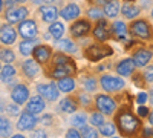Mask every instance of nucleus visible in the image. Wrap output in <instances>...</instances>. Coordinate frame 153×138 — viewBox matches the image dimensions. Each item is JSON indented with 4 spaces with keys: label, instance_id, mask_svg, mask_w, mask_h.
Masks as SVG:
<instances>
[{
    "label": "nucleus",
    "instance_id": "24",
    "mask_svg": "<svg viewBox=\"0 0 153 138\" xmlns=\"http://www.w3.org/2000/svg\"><path fill=\"white\" fill-rule=\"evenodd\" d=\"M81 12L83 11H81V6L80 5L71 2V3H68L66 6H63L60 9V17L63 20H66V22H74V20L78 19V17H81Z\"/></svg>",
    "mask_w": 153,
    "mask_h": 138
},
{
    "label": "nucleus",
    "instance_id": "21",
    "mask_svg": "<svg viewBox=\"0 0 153 138\" xmlns=\"http://www.w3.org/2000/svg\"><path fill=\"white\" fill-rule=\"evenodd\" d=\"M25 109L34 115H40L46 109V100H43V97H40L38 94L34 97H29V100L25 103Z\"/></svg>",
    "mask_w": 153,
    "mask_h": 138
},
{
    "label": "nucleus",
    "instance_id": "17",
    "mask_svg": "<svg viewBox=\"0 0 153 138\" xmlns=\"http://www.w3.org/2000/svg\"><path fill=\"white\" fill-rule=\"evenodd\" d=\"M17 32L22 39H32V37H37V34H38L37 22L32 20V19H25L23 22L19 23Z\"/></svg>",
    "mask_w": 153,
    "mask_h": 138
},
{
    "label": "nucleus",
    "instance_id": "15",
    "mask_svg": "<svg viewBox=\"0 0 153 138\" xmlns=\"http://www.w3.org/2000/svg\"><path fill=\"white\" fill-rule=\"evenodd\" d=\"M22 74L28 80H35L42 74V65L35 58H26L22 63Z\"/></svg>",
    "mask_w": 153,
    "mask_h": 138
},
{
    "label": "nucleus",
    "instance_id": "42",
    "mask_svg": "<svg viewBox=\"0 0 153 138\" xmlns=\"http://www.w3.org/2000/svg\"><path fill=\"white\" fill-rule=\"evenodd\" d=\"M38 123H42L43 126H52L54 124V115L52 114H43L42 118H38Z\"/></svg>",
    "mask_w": 153,
    "mask_h": 138
},
{
    "label": "nucleus",
    "instance_id": "37",
    "mask_svg": "<svg viewBox=\"0 0 153 138\" xmlns=\"http://www.w3.org/2000/svg\"><path fill=\"white\" fill-rule=\"evenodd\" d=\"M0 60H2V63H14V61H16L14 51H12L11 48L3 46L2 49H0Z\"/></svg>",
    "mask_w": 153,
    "mask_h": 138
},
{
    "label": "nucleus",
    "instance_id": "23",
    "mask_svg": "<svg viewBox=\"0 0 153 138\" xmlns=\"http://www.w3.org/2000/svg\"><path fill=\"white\" fill-rule=\"evenodd\" d=\"M110 34L115 40H124L129 35V25L124 20L113 19V22L110 23Z\"/></svg>",
    "mask_w": 153,
    "mask_h": 138
},
{
    "label": "nucleus",
    "instance_id": "9",
    "mask_svg": "<svg viewBox=\"0 0 153 138\" xmlns=\"http://www.w3.org/2000/svg\"><path fill=\"white\" fill-rule=\"evenodd\" d=\"M37 94L43 97V100H46V103H55L60 98V89L55 84V80L51 83H40L37 86Z\"/></svg>",
    "mask_w": 153,
    "mask_h": 138
},
{
    "label": "nucleus",
    "instance_id": "26",
    "mask_svg": "<svg viewBox=\"0 0 153 138\" xmlns=\"http://www.w3.org/2000/svg\"><path fill=\"white\" fill-rule=\"evenodd\" d=\"M103 11L106 19H118V16H121V0H107L103 6Z\"/></svg>",
    "mask_w": 153,
    "mask_h": 138
},
{
    "label": "nucleus",
    "instance_id": "27",
    "mask_svg": "<svg viewBox=\"0 0 153 138\" xmlns=\"http://www.w3.org/2000/svg\"><path fill=\"white\" fill-rule=\"evenodd\" d=\"M55 84H57V87L60 89L61 94H72L76 89V80H75V77H72V75H68V77L55 80Z\"/></svg>",
    "mask_w": 153,
    "mask_h": 138
},
{
    "label": "nucleus",
    "instance_id": "49",
    "mask_svg": "<svg viewBox=\"0 0 153 138\" xmlns=\"http://www.w3.org/2000/svg\"><path fill=\"white\" fill-rule=\"evenodd\" d=\"M147 121H149V124H150V126H153V107L149 110V114H147Z\"/></svg>",
    "mask_w": 153,
    "mask_h": 138
},
{
    "label": "nucleus",
    "instance_id": "8",
    "mask_svg": "<svg viewBox=\"0 0 153 138\" xmlns=\"http://www.w3.org/2000/svg\"><path fill=\"white\" fill-rule=\"evenodd\" d=\"M92 37L95 42H103V43H107L110 39H112V34H110V23L107 22L106 17L100 19L95 22V25L92 26Z\"/></svg>",
    "mask_w": 153,
    "mask_h": 138
},
{
    "label": "nucleus",
    "instance_id": "2",
    "mask_svg": "<svg viewBox=\"0 0 153 138\" xmlns=\"http://www.w3.org/2000/svg\"><path fill=\"white\" fill-rule=\"evenodd\" d=\"M45 68H46V75L52 80H58L63 77H68V75H72V77L78 75V66H76L72 55L61 51L54 52L51 61Z\"/></svg>",
    "mask_w": 153,
    "mask_h": 138
},
{
    "label": "nucleus",
    "instance_id": "58",
    "mask_svg": "<svg viewBox=\"0 0 153 138\" xmlns=\"http://www.w3.org/2000/svg\"><path fill=\"white\" fill-rule=\"evenodd\" d=\"M25 2H28V0H19V3H25Z\"/></svg>",
    "mask_w": 153,
    "mask_h": 138
},
{
    "label": "nucleus",
    "instance_id": "53",
    "mask_svg": "<svg viewBox=\"0 0 153 138\" xmlns=\"http://www.w3.org/2000/svg\"><path fill=\"white\" fill-rule=\"evenodd\" d=\"M150 2H152V0H143V6H141V8H143V9H144V8H149V6H150Z\"/></svg>",
    "mask_w": 153,
    "mask_h": 138
},
{
    "label": "nucleus",
    "instance_id": "31",
    "mask_svg": "<svg viewBox=\"0 0 153 138\" xmlns=\"http://www.w3.org/2000/svg\"><path fill=\"white\" fill-rule=\"evenodd\" d=\"M76 97H78V101H80V107L84 109V110H89L92 112L95 110V103H94V98H92V94H89L86 91H80L76 92Z\"/></svg>",
    "mask_w": 153,
    "mask_h": 138
},
{
    "label": "nucleus",
    "instance_id": "14",
    "mask_svg": "<svg viewBox=\"0 0 153 138\" xmlns=\"http://www.w3.org/2000/svg\"><path fill=\"white\" fill-rule=\"evenodd\" d=\"M132 60L135 61V65L138 69H143L144 66H147L152 58H153V49H149V48H136L133 49L132 52Z\"/></svg>",
    "mask_w": 153,
    "mask_h": 138
},
{
    "label": "nucleus",
    "instance_id": "57",
    "mask_svg": "<svg viewBox=\"0 0 153 138\" xmlns=\"http://www.w3.org/2000/svg\"><path fill=\"white\" fill-rule=\"evenodd\" d=\"M150 17H152V20H153V5H152V9H150Z\"/></svg>",
    "mask_w": 153,
    "mask_h": 138
},
{
    "label": "nucleus",
    "instance_id": "30",
    "mask_svg": "<svg viewBox=\"0 0 153 138\" xmlns=\"http://www.w3.org/2000/svg\"><path fill=\"white\" fill-rule=\"evenodd\" d=\"M40 43V39H37V37H32V39H23V42H20L19 45V51L22 55L25 57H29L32 55V51L35 49V46Z\"/></svg>",
    "mask_w": 153,
    "mask_h": 138
},
{
    "label": "nucleus",
    "instance_id": "22",
    "mask_svg": "<svg viewBox=\"0 0 153 138\" xmlns=\"http://www.w3.org/2000/svg\"><path fill=\"white\" fill-rule=\"evenodd\" d=\"M17 29H14L11 23H3L0 26V42H2L5 46H11L14 45L17 40Z\"/></svg>",
    "mask_w": 153,
    "mask_h": 138
},
{
    "label": "nucleus",
    "instance_id": "16",
    "mask_svg": "<svg viewBox=\"0 0 153 138\" xmlns=\"http://www.w3.org/2000/svg\"><path fill=\"white\" fill-rule=\"evenodd\" d=\"M11 100L17 104H25L29 100L31 97V92H29V87L25 84V83H17L11 87Z\"/></svg>",
    "mask_w": 153,
    "mask_h": 138
},
{
    "label": "nucleus",
    "instance_id": "25",
    "mask_svg": "<svg viewBox=\"0 0 153 138\" xmlns=\"http://www.w3.org/2000/svg\"><path fill=\"white\" fill-rule=\"evenodd\" d=\"M55 48L58 49V51H61V52H66V54H69V55H76V54H80V48H78V45H76L75 42H74V39L71 37V39H58V40H55Z\"/></svg>",
    "mask_w": 153,
    "mask_h": 138
},
{
    "label": "nucleus",
    "instance_id": "29",
    "mask_svg": "<svg viewBox=\"0 0 153 138\" xmlns=\"http://www.w3.org/2000/svg\"><path fill=\"white\" fill-rule=\"evenodd\" d=\"M16 77H17L16 68L11 63H5V66H2V69H0V81L5 84H11L16 80Z\"/></svg>",
    "mask_w": 153,
    "mask_h": 138
},
{
    "label": "nucleus",
    "instance_id": "40",
    "mask_svg": "<svg viewBox=\"0 0 153 138\" xmlns=\"http://www.w3.org/2000/svg\"><path fill=\"white\" fill-rule=\"evenodd\" d=\"M5 112H6L8 117H19V115L22 114V112H20V104H17V103H14V101L8 103Z\"/></svg>",
    "mask_w": 153,
    "mask_h": 138
},
{
    "label": "nucleus",
    "instance_id": "4",
    "mask_svg": "<svg viewBox=\"0 0 153 138\" xmlns=\"http://www.w3.org/2000/svg\"><path fill=\"white\" fill-rule=\"evenodd\" d=\"M112 54H113V49L107 43H103V42H94L83 49V55L86 57V60L91 61V63L101 61V60L110 57Z\"/></svg>",
    "mask_w": 153,
    "mask_h": 138
},
{
    "label": "nucleus",
    "instance_id": "52",
    "mask_svg": "<svg viewBox=\"0 0 153 138\" xmlns=\"http://www.w3.org/2000/svg\"><path fill=\"white\" fill-rule=\"evenodd\" d=\"M6 104H8V103H5L3 100H0V114H2V112H5V109H6Z\"/></svg>",
    "mask_w": 153,
    "mask_h": 138
},
{
    "label": "nucleus",
    "instance_id": "6",
    "mask_svg": "<svg viewBox=\"0 0 153 138\" xmlns=\"http://www.w3.org/2000/svg\"><path fill=\"white\" fill-rule=\"evenodd\" d=\"M94 103H95V110H100L101 114H104L106 117H113L115 110H117V100L112 97V94L103 92V94H97L94 97Z\"/></svg>",
    "mask_w": 153,
    "mask_h": 138
},
{
    "label": "nucleus",
    "instance_id": "55",
    "mask_svg": "<svg viewBox=\"0 0 153 138\" xmlns=\"http://www.w3.org/2000/svg\"><path fill=\"white\" fill-rule=\"evenodd\" d=\"M3 6H5V3H3V0H0V12L3 11Z\"/></svg>",
    "mask_w": 153,
    "mask_h": 138
},
{
    "label": "nucleus",
    "instance_id": "5",
    "mask_svg": "<svg viewBox=\"0 0 153 138\" xmlns=\"http://www.w3.org/2000/svg\"><path fill=\"white\" fill-rule=\"evenodd\" d=\"M100 81V89H103V92L107 94H120L124 91L126 81L124 77L121 75H113V74H101L98 77Z\"/></svg>",
    "mask_w": 153,
    "mask_h": 138
},
{
    "label": "nucleus",
    "instance_id": "59",
    "mask_svg": "<svg viewBox=\"0 0 153 138\" xmlns=\"http://www.w3.org/2000/svg\"><path fill=\"white\" fill-rule=\"evenodd\" d=\"M0 69H2V60H0Z\"/></svg>",
    "mask_w": 153,
    "mask_h": 138
},
{
    "label": "nucleus",
    "instance_id": "47",
    "mask_svg": "<svg viewBox=\"0 0 153 138\" xmlns=\"http://www.w3.org/2000/svg\"><path fill=\"white\" fill-rule=\"evenodd\" d=\"M3 3H5L6 8H12V6L19 5V0H3Z\"/></svg>",
    "mask_w": 153,
    "mask_h": 138
},
{
    "label": "nucleus",
    "instance_id": "19",
    "mask_svg": "<svg viewBox=\"0 0 153 138\" xmlns=\"http://www.w3.org/2000/svg\"><path fill=\"white\" fill-rule=\"evenodd\" d=\"M143 8L138 6L136 3H133L132 0H126L124 3H121V16L124 20H135L138 17H141Z\"/></svg>",
    "mask_w": 153,
    "mask_h": 138
},
{
    "label": "nucleus",
    "instance_id": "12",
    "mask_svg": "<svg viewBox=\"0 0 153 138\" xmlns=\"http://www.w3.org/2000/svg\"><path fill=\"white\" fill-rule=\"evenodd\" d=\"M37 123H38L37 115L31 114V112H28L26 109H25L22 114L19 115V120H17L16 128H17V131H20V132H31L32 129H35Z\"/></svg>",
    "mask_w": 153,
    "mask_h": 138
},
{
    "label": "nucleus",
    "instance_id": "36",
    "mask_svg": "<svg viewBox=\"0 0 153 138\" xmlns=\"http://www.w3.org/2000/svg\"><path fill=\"white\" fill-rule=\"evenodd\" d=\"M86 17L91 19L92 22H97V20L104 17V11L101 6H89L87 11H86Z\"/></svg>",
    "mask_w": 153,
    "mask_h": 138
},
{
    "label": "nucleus",
    "instance_id": "7",
    "mask_svg": "<svg viewBox=\"0 0 153 138\" xmlns=\"http://www.w3.org/2000/svg\"><path fill=\"white\" fill-rule=\"evenodd\" d=\"M92 20L87 19V17H78L76 20L71 22V26H69V34L74 40H80L84 39L89 34L92 32Z\"/></svg>",
    "mask_w": 153,
    "mask_h": 138
},
{
    "label": "nucleus",
    "instance_id": "20",
    "mask_svg": "<svg viewBox=\"0 0 153 138\" xmlns=\"http://www.w3.org/2000/svg\"><path fill=\"white\" fill-rule=\"evenodd\" d=\"M38 14H40V19L45 23H52L60 17V9L55 5L45 3L42 6H38Z\"/></svg>",
    "mask_w": 153,
    "mask_h": 138
},
{
    "label": "nucleus",
    "instance_id": "34",
    "mask_svg": "<svg viewBox=\"0 0 153 138\" xmlns=\"http://www.w3.org/2000/svg\"><path fill=\"white\" fill-rule=\"evenodd\" d=\"M106 115L104 114H101V112L100 110H92V114L91 115H89V124H91V126H94V128H100L101 126V124H103L104 121H106Z\"/></svg>",
    "mask_w": 153,
    "mask_h": 138
},
{
    "label": "nucleus",
    "instance_id": "32",
    "mask_svg": "<svg viewBox=\"0 0 153 138\" xmlns=\"http://www.w3.org/2000/svg\"><path fill=\"white\" fill-rule=\"evenodd\" d=\"M87 121H89V117H87L86 112H78V110H76L75 114H72V118H71L69 123H71V126H72V128L80 129V128L86 126Z\"/></svg>",
    "mask_w": 153,
    "mask_h": 138
},
{
    "label": "nucleus",
    "instance_id": "38",
    "mask_svg": "<svg viewBox=\"0 0 153 138\" xmlns=\"http://www.w3.org/2000/svg\"><path fill=\"white\" fill-rule=\"evenodd\" d=\"M11 132H12V124L9 118L5 115H0V135L6 137V135H11Z\"/></svg>",
    "mask_w": 153,
    "mask_h": 138
},
{
    "label": "nucleus",
    "instance_id": "54",
    "mask_svg": "<svg viewBox=\"0 0 153 138\" xmlns=\"http://www.w3.org/2000/svg\"><path fill=\"white\" fill-rule=\"evenodd\" d=\"M12 138H25L22 134H16V135H12Z\"/></svg>",
    "mask_w": 153,
    "mask_h": 138
},
{
    "label": "nucleus",
    "instance_id": "45",
    "mask_svg": "<svg viewBox=\"0 0 153 138\" xmlns=\"http://www.w3.org/2000/svg\"><path fill=\"white\" fill-rule=\"evenodd\" d=\"M31 137L42 138V137H46V132H45L43 129H32V131H31Z\"/></svg>",
    "mask_w": 153,
    "mask_h": 138
},
{
    "label": "nucleus",
    "instance_id": "3",
    "mask_svg": "<svg viewBox=\"0 0 153 138\" xmlns=\"http://www.w3.org/2000/svg\"><path fill=\"white\" fill-rule=\"evenodd\" d=\"M129 35L139 42H150L153 43V25L149 19L138 17L130 20L129 23Z\"/></svg>",
    "mask_w": 153,
    "mask_h": 138
},
{
    "label": "nucleus",
    "instance_id": "18",
    "mask_svg": "<svg viewBox=\"0 0 153 138\" xmlns=\"http://www.w3.org/2000/svg\"><path fill=\"white\" fill-rule=\"evenodd\" d=\"M113 69H115V74H118V75H121V77L127 78V77H132L133 72L138 68L135 65V61L132 60V57H127V58H123V60L117 61V65L113 66Z\"/></svg>",
    "mask_w": 153,
    "mask_h": 138
},
{
    "label": "nucleus",
    "instance_id": "28",
    "mask_svg": "<svg viewBox=\"0 0 153 138\" xmlns=\"http://www.w3.org/2000/svg\"><path fill=\"white\" fill-rule=\"evenodd\" d=\"M80 83H81V89L89 94H95L100 89V81L95 75H83Z\"/></svg>",
    "mask_w": 153,
    "mask_h": 138
},
{
    "label": "nucleus",
    "instance_id": "11",
    "mask_svg": "<svg viewBox=\"0 0 153 138\" xmlns=\"http://www.w3.org/2000/svg\"><path fill=\"white\" fill-rule=\"evenodd\" d=\"M78 109H80V101H78L76 94H74V92L72 94H66V97L61 98L58 101V110L61 112V114L72 115Z\"/></svg>",
    "mask_w": 153,
    "mask_h": 138
},
{
    "label": "nucleus",
    "instance_id": "10",
    "mask_svg": "<svg viewBox=\"0 0 153 138\" xmlns=\"http://www.w3.org/2000/svg\"><path fill=\"white\" fill-rule=\"evenodd\" d=\"M28 16H29V11L23 5H16L12 8H6V11H5V20L11 25H19L25 19H28Z\"/></svg>",
    "mask_w": 153,
    "mask_h": 138
},
{
    "label": "nucleus",
    "instance_id": "33",
    "mask_svg": "<svg viewBox=\"0 0 153 138\" xmlns=\"http://www.w3.org/2000/svg\"><path fill=\"white\" fill-rule=\"evenodd\" d=\"M48 32L52 35L54 40H58V39H61V37L65 35V25H63L61 22H58V20H55L52 23H49Z\"/></svg>",
    "mask_w": 153,
    "mask_h": 138
},
{
    "label": "nucleus",
    "instance_id": "56",
    "mask_svg": "<svg viewBox=\"0 0 153 138\" xmlns=\"http://www.w3.org/2000/svg\"><path fill=\"white\" fill-rule=\"evenodd\" d=\"M55 2H58V0H46V3H51V5H54Z\"/></svg>",
    "mask_w": 153,
    "mask_h": 138
},
{
    "label": "nucleus",
    "instance_id": "44",
    "mask_svg": "<svg viewBox=\"0 0 153 138\" xmlns=\"http://www.w3.org/2000/svg\"><path fill=\"white\" fill-rule=\"evenodd\" d=\"M86 2L89 3V6H101L103 8L107 0H86Z\"/></svg>",
    "mask_w": 153,
    "mask_h": 138
},
{
    "label": "nucleus",
    "instance_id": "50",
    "mask_svg": "<svg viewBox=\"0 0 153 138\" xmlns=\"http://www.w3.org/2000/svg\"><path fill=\"white\" fill-rule=\"evenodd\" d=\"M147 97H149V101H150V104L153 106V84H152V87L149 89V94H147Z\"/></svg>",
    "mask_w": 153,
    "mask_h": 138
},
{
    "label": "nucleus",
    "instance_id": "43",
    "mask_svg": "<svg viewBox=\"0 0 153 138\" xmlns=\"http://www.w3.org/2000/svg\"><path fill=\"white\" fill-rule=\"evenodd\" d=\"M66 137H69V138H80L81 137V134H80V129H76V128H69L68 131H66Z\"/></svg>",
    "mask_w": 153,
    "mask_h": 138
},
{
    "label": "nucleus",
    "instance_id": "41",
    "mask_svg": "<svg viewBox=\"0 0 153 138\" xmlns=\"http://www.w3.org/2000/svg\"><path fill=\"white\" fill-rule=\"evenodd\" d=\"M141 72L144 75L147 84H153V63H149L147 66H144Z\"/></svg>",
    "mask_w": 153,
    "mask_h": 138
},
{
    "label": "nucleus",
    "instance_id": "39",
    "mask_svg": "<svg viewBox=\"0 0 153 138\" xmlns=\"http://www.w3.org/2000/svg\"><path fill=\"white\" fill-rule=\"evenodd\" d=\"M80 134H81V137H83V138H97V137L100 135L98 129H97V128H94V126H91L89 123L86 124V126L80 128Z\"/></svg>",
    "mask_w": 153,
    "mask_h": 138
},
{
    "label": "nucleus",
    "instance_id": "48",
    "mask_svg": "<svg viewBox=\"0 0 153 138\" xmlns=\"http://www.w3.org/2000/svg\"><path fill=\"white\" fill-rule=\"evenodd\" d=\"M147 100H149V97H147L146 94H139V95H138V103H139V104H144Z\"/></svg>",
    "mask_w": 153,
    "mask_h": 138
},
{
    "label": "nucleus",
    "instance_id": "35",
    "mask_svg": "<svg viewBox=\"0 0 153 138\" xmlns=\"http://www.w3.org/2000/svg\"><path fill=\"white\" fill-rule=\"evenodd\" d=\"M98 132H100V135H103V137H112V135L117 134V126H115L113 121H104L98 128Z\"/></svg>",
    "mask_w": 153,
    "mask_h": 138
},
{
    "label": "nucleus",
    "instance_id": "46",
    "mask_svg": "<svg viewBox=\"0 0 153 138\" xmlns=\"http://www.w3.org/2000/svg\"><path fill=\"white\" fill-rule=\"evenodd\" d=\"M138 114H139V117H147V114H149V109L147 107H144V106H139V109H138Z\"/></svg>",
    "mask_w": 153,
    "mask_h": 138
},
{
    "label": "nucleus",
    "instance_id": "51",
    "mask_svg": "<svg viewBox=\"0 0 153 138\" xmlns=\"http://www.w3.org/2000/svg\"><path fill=\"white\" fill-rule=\"evenodd\" d=\"M31 2H32L35 6H42V5L46 3V0H31Z\"/></svg>",
    "mask_w": 153,
    "mask_h": 138
},
{
    "label": "nucleus",
    "instance_id": "13",
    "mask_svg": "<svg viewBox=\"0 0 153 138\" xmlns=\"http://www.w3.org/2000/svg\"><path fill=\"white\" fill-rule=\"evenodd\" d=\"M52 55H54L52 46H49L46 43H38L32 51V58H35L42 66H46L51 61V58H52Z\"/></svg>",
    "mask_w": 153,
    "mask_h": 138
},
{
    "label": "nucleus",
    "instance_id": "1",
    "mask_svg": "<svg viewBox=\"0 0 153 138\" xmlns=\"http://www.w3.org/2000/svg\"><path fill=\"white\" fill-rule=\"evenodd\" d=\"M113 123L117 126V132L121 137H136L143 132L144 128L143 118L135 114L130 104L117 107L113 114Z\"/></svg>",
    "mask_w": 153,
    "mask_h": 138
}]
</instances>
